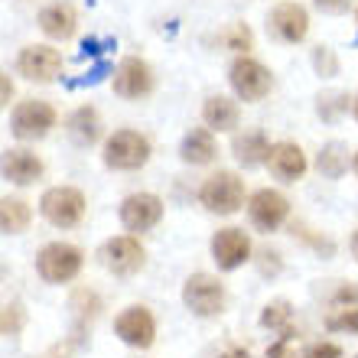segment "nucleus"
I'll list each match as a JSON object with an SVG mask.
<instances>
[{
    "mask_svg": "<svg viewBox=\"0 0 358 358\" xmlns=\"http://www.w3.org/2000/svg\"><path fill=\"white\" fill-rule=\"evenodd\" d=\"M352 117H355V121H358V94H355V98H352Z\"/></svg>",
    "mask_w": 358,
    "mask_h": 358,
    "instance_id": "38",
    "label": "nucleus"
},
{
    "mask_svg": "<svg viewBox=\"0 0 358 358\" xmlns=\"http://www.w3.org/2000/svg\"><path fill=\"white\" fill-rule=\"evenodd\" d=\"M117 218L131 235H143L163 222V199L153 192H131L117 208Z\"/></svg>",
    "mask_w": 358,
    "mask_h": 358,
    "instance_id": "10",
    "label": "nucleus"
},
{
    "mask_svg": "<svg viewBox=\"0 0 358 358\" xmlns=\"http://www.w3.org/2000/svg\"><path fill=\"white\" fill-rule=\"evenodd\" d=\"M316 111H320L322 121H336L339 114L349 111V94H345V92H326V94H320Z\"/></svg>",
    "mask_w": 358,
    "mask_h": 358,
    "instance_id": "25",
    "label": "nucleus"
},
{
    "mask_svg": "<svg viewBox=\"0 0 358 358\" xmlns=\"http://www.w3.org/2000/svg\"><path fill=\"white\" fill-rule=\"evenodd\" d=\"M332 306H336V310H349V306H358V287H352V283L339 287V293L332 296Z\"/></svg>",
    "mask_w": 358,
    "mask_h": 358,
    "instance_id": "32",
    "label": "nucleus"
},
{
    "mask_svg": "<svg viewBox=\"0 0 358 358\" xmlns=\"http://www.w3.org/2000/svg\"><path fill=\"white\" fill-rule=\"evenodd\" d=\"M326 329L329 332H358V306H349V310H332L329 320H326Z\"/></svg>",
    "mask_w": 358,
    "mask_h": 358,
    "instance_id": "28",
    "label": "nucleus"
},
{
    "mask_svg": "<svg viewBox=\"0 0 358 358\" xmlns=\"http://www.w3.org/2000/svg\"><path fill=\"white\" fill-rule=\"evenodd\" d=\"M199 202L212 215H235L245 206V182L231 170H218L199 186Z\"/></svg>",
    "mask_w": 358,
    "mask_h": 358,
    "instance_id": "2",
    "label": "nucleus"
},
{
    "mask_svg": "<svg viewBox=\"0 0 358 358\" xmlns=\"http://www.w3.org/2000/svg\"><path fill=\"white\" fill-rule=\"evenodd\" d=\"M101 264L114 273V277H134L147 264V251L134 235H117L108 238L101 245Z\"/></svg>",
    "mask_w": 358,
    "mask_h": 358,
    "instance_id": "9",
    "label": "nucleus"
},
{
    "mask_svg": "<svg viewBox=\"0 0 358 358\" xmlns=\"http://www.w3.org/2000/svg\"><path fill=\"white\" fill-rule=\"evenodd\" d=\"M267 29H271L273 36L280 39V43H303L306 33H310V13L303 3H293V0H280L277 7L267 13Z\"/></svg>",
    "mask_w": 358,
    "mask_h": 358,
    "instance_id": "14",
    "label": "nucleus"
},
{
    "mask_svg": "<svg viewBox=\"0 0 358 358\" xmlns=\"http://www.w3.org/2000/svg\"><path fill=\"white\" fill-rule=\"evenodd\" d=\"M29 222H33V208H29L27 199H17V196H7L0 202V228L7 235H20L27 231Z\"/></svg>",
    "mask_w": 358,
    "mask_h": 358,
    "instance_id": "23",
    "label": "nucleus"
},
{
    "mask_svg": "<svg viewBox=\"0 0 358 358\" xmlns=\"http://www.w3.org/2000/svg\"><path fill=\"white\" fill-rule=\"evenodd\" d=\"M222 358H251V355H248L245 349H231V352H225V355H222Z\"/></svg>",
    "mask_w": 358,
    "mask_h": 358,
    "instance_id": "35",
    "label": "nucleus"
},
{
    "mask_svg": "<svg viewBox=\"0 0 358 358\" xmlns=\"http://www.w3.org/2000/svg\"><path fill=\"white\" fill-rule=\"evenodd\" d=\"M43 170L46 166L33 150H23V147H7L3 150V179L13 182V186H33L43 176Z\"/></svg>",
    "mask_w": 358,
    "mask_h": 358,
    "instance_id": "17",
    "label": "nucleus"
},
{
    "mask_svg": "<svg viewBox=\"0 0 358 358\" xmlns=\"http://www.w3.org/2000/svg\"><path fill=\"white\" fill-rule=\"evenodd\" d=\"M39 215L52 228H76L85 218V196L76 186H52L39 199Z\"/></svg>",
    "mask_w": 358,
    "mask_h": 358,
    "instance_id": "5",
    "label": "nucleus"
},
{
    "mask_svg": "<svg viewBox=\"0 0 358 358\" xmlns=\"http://www.w3.org/2000/svg\"><path fill=\"white\" fill-rule=\"evenodd\" d=\"M306 166H310V163H306V153H303L300 143H293V141L271 143L267 170H271L273 179H280V182H296V179H303Z\"/></svg>",
    "mask_w": 358,
    "mask_h": 358,
    "instance_id": "16",
    "label": "nucleus"
},
{
    "mask_svg": "<svg viewBox=\"0 0 358 358\" xmlns=\"http://www.w3.org/2000/svg\"><path fill=\"white\" fill-rule=\"evenodd\" d=\"M208 248H212V261L218 264V271H238L251 261V238L245 235V228H218Z\"/></svg>",
    "mask_w": 358,
    "mask_h": 358,
    "instance_id": "12",
    "label": "nucleus"
},
{
    "mask_svg": "<svg viewBox=\"0 0 358 358\" xmlns=\"http://www.w3.org/2000/svg\"><path fill=\"white\" fill-rule=\"evenodd\" d=\"M20 326H23V313H20V303H13V306H3V332H7V336H17Z\"/></svg>",
    "mask_w": 358,
    "mask_h": 358,
    "instance_id": "31",
    "label": "nucleus"
},
{
    "mask_svg": "<svg viewBox=\"0 0 358 358\" xmlns=\"http://www.w3.org/2000/svg\"><path fill=\"white\" fill-rule=\"evenodd\" d=\"M218 157V143L208 127H192L179 143V160L189 166H208Z\"/></svg>",
    "mask_w": 358,
    "mask_h": 358,
    "instance_id": "20",
    "label": "nucleus"
},
{
    "mask_svg": "<svg viewBox=\"0 0 358 358\" xmlns=\"http://www.w3.org/2000/svg\"><path fill=\"white\" fill-rule=\"evenodd\" d=\"M290 215V199L277 192V189H257L255 196L248 199V218L257 231H277Z\"/></svg>",
    "mask_w": 358,
    "mask_h": 358,
    "instance_id": "13",
    "label": "nucleus"
},
{
    "mask_svg": "<svg viewBox=\"0 0 358 358\" xmlns=\"http://www.w3.org/2000/svg\"><path fill=\"white\" fill-rule=\"evenodd\" d=\"M355 358H358V355H355Z\"/></svg>",
    "mask_w": 358,
    "mask_h": 358,
    "instance_id": "41",
    "label": "nucleus"
},
{
    "mask_svg": "<svg viewBox=\"0 0 358 358\" xmlns=\"http://www.w3.org/2000/svg\"><path fill=\"white\" fill-rule=\"evenodd\" d=\"M56 127V108L49 101H20L10 114V134L17 141H43L49 131Z\"/></svg>",
    "mask_w": 358,
    "mask_h": 358,
    "instance_id": "7",
    "label": "nucleus"
},
{
    "mask_svg": "<svg viewBox=\"0 0 358 358\" xmlns=\"http://www.w3.org/2000/svg\"><path fill=\"white\" fill-rule=\"evenodd\" d=\"M114 332L131 349H150L153 339H157V320H153V313L147 306H127L114 320Z\"/></svg>",
    "mask_w": 358,
    "mask_h": 358,
    "instance_id": "15",
    "label": "nucleus"
},
{
    "mask_svg": "<svg viewBox=\"0 0 358 358\" xmlns=\"http://www.w3.org/2000/svg\"><path fill=\"white\" fill-rule=\"evenodd\" d=\"M261 322H264L267 329H280L283 336H290V329H287V322H290V303L287 300H273L264 306V316H261Z\"/></svg>",
    "mask_w": 358,
    "mask_h": 358,
    "instance_id": "26",
    "label": "nucleus"
},
{
    "mask_svg": "<svg viewBox=\"0 0 358 358\" xmlns=\"http://www.w3.org/2000/svg\"><path fill=\"white\" fill-rule=\"evenodd\" d=\"M62 69H66V59L62 52L52 46H23L17 56V72L27 82H36V85H52L56 78H62Z\"/></svg>",
    "mask_w": 358,
    "mask_h": 358,
    "instance_id": "8",
    "label": "nucleus"
},
{
    "mask_svg": "<svg viewBox=\"0 0 358 358\" xmlns=\"http://www.w3.org/2000/svg\"><path fill=\"white\" fill-rule=\"evenodd\" d=\"M313 66H316V72H320V76H336V72H339V59L332 56V49L329 46H316L313 49Z\"/></svg>",
    "mask_w": 358,
    "mask_h": 358,
    "instance_id": "29",
    "label": "nucleus"
},
{
    "mask_svg": "<svg viewBox=\"0 0 358 358\" xmlns=\"http://www.w3.org/2000/svg\"><path fill=\"white\" fill-rule=\"evenodd\" d=\"M352 173H355V176H358V153H355V157H352Z\"/></svg>",
    "mask_w": 358,
    "mask_h": 358,
    "instance_id": "39",
    "label": "nucleus"
},
{
    "mask_svg": "<svg viewBox=\"0 0 358 358\" xmlns=\"http://www.w3.org/2000/svg\"><path fill=\"white\" fill-rule=\"evenodd\" d=\"M352 255H355V261H358V231L352 235Z\"/></svg>",
    "mask_w": 358,
    "mask_h": 358,
    "instance_id": "37",
    "label": "nucleus"
},
{
    "mask_svg": "<svg viewBox=\"0 0 358 358\" xmlns=\"http://www.w3.org/2000/svg\"><path fill=\"white\" fill-rule=\"evenodd\" d=\"M355 23H358V10H355Z\"/></svg>",
    "mask_w": 358,
    "mask_h": 358,
    "instance_id": "40",
    "label": "nucleus"
},
{
    "mask_svg": "<svg viewBox=\"0 0 358 358\" xmlns=\"http://www.w3.org/2000/svg\"><path fill=\"white\" fill-rule=\"evenodd\" d=\"M39 29L46 33L49 39H59V43H66V39L76 36V27H78V17H76V7L72 3H49V7L39 10Z\"/></svg>",
    "mask_w": 358,
    "mask_h": 358,
    "instance_id": "19",
    "label": "nucleus"
},
{
    "mask_svg": "<svg viewBox=\"0 0 358 358\" xmlns=\"http://www.w3.org/2000/svg\"><path fill=\"white\" fill-rule=\"evenodd\" d=\"M202 121H206V127L212 134H231L241 124V108L228 94H212L202 104Z\"/></svg>",
    "mask_w": 358,
    "mask_h": 358,
    "instance_id": "18",
    "label": "nucleus"
},
{
    "mask_svg": "<svg viewBox=\"0 0 358 358\" xmlns=\"http://www.w3.org/2000/svg\"><path fill=\"white\" fill-rule=\"evenodd\" d=\"M303 358H342V349L336 342H313L310 349L303 352Z\"/></svg>",
    "mask_w": 358,
    "mask_h": 358,
    "instance_id": "30",
    "label": "nucleus"
},
{
    "mask_svg": "<svg viewBox=\"0 0 358 358\" xmlns=\"http://www.w3.org/2000/svg\"><path fill=\"white\" fill-rule=\"evenodd\" d=\"M85 264V255L82 248L69 245V241H49V245L39 248L36 255V273L46 283H69L82 273Z\"/></svg>",
    "mask_w": 358,
    "mask_h": 358,
    "instance_id": "4",
    "label": "nucleus"
},
{
    "mask_svg": "<svg viewBox=\"0 0 358 358\" xmlns=\"http://www.w3.org/2000/svg\"><path fill=\"white\" fill-rule=\"evenodd\" d=\"M228 85H231L238 101L257 104L271 94L273 76L264 62H257V59H251V56H238L235 62L228 66Z\"/></svg>",
    "mask_w": 358,
    "mask_h": 358,
    "instance_id": "3",
    "label": "nucleus"
},
{
    "mask_svg": "<svg viewBox=\"0 0 358 358\" xmlns=\"http://www.w3.org/2000/svg\"><path fill=\"white\" fill-rule=\"evenodd\" d=\"M231 153H235V160L248 170H255V166H267V157H271V141H267L261 131H245L238 134L235 141H231Z\"/></svg>",
    "mask_w": 358,
    "mask_h": 358,
    "instance_id": "22",
    "label": "nucleus"
},
{
    "mask_svg": "<svg viewBox=\"0 0 358 358\" xmlns=\"http://www.w3.org/2000/svg\"><path fill=\"white\" fill-rule=\"evenodd\" d=\"M218 39H222L228 49H235L238 56H248V49H251V29H248L245 23H231Z\"/></svg>",
    "mask_w": 358,
    "mask_h": 358,
    "instance_id": "27",
    "label": "nucleus"
},
{
    "mask_svg": "<svg viewBox=\"0 0 358 358\" xmlns=\"http://www.w3.org/2000/svg\"><path fill=\"white\" fill-rule=\"evenodd\" d=\"M267 358H303V355H296V352H293L290 336H280V342H277V345L267 352Z\"/></svg>",
    "mask_w": 358,
    "mask_h": 358,
    "instance_id": "33",
    "label": "nucleus"
},
{
    "mask_svg": "<svg viewBox=\"0 0 358 358\" xmlns=\"http://www.w3.org/2000/svg\"><path fill=\"white\" fill-rule=\"evenodd\" d=\"M111 85L114 94L124 98V101H141V98H147L153 92V69L141 56H127L114 69Z\"/></svg>",
    "mask_w": 358,
    "mask_h": 358,
    "instance_id": "11",
    "label": "nucleus"
},
{
    "mask_svg": "<svg viewBox=\"0 0 358 358\" xmlns=\"http://www.w3.org/2000/svg\"><path fill=\"white\" fill-rule=\"evenodd\" d=\"M182 303L192 316H202V320H212L225 310V283L212 277V273H192L182 283Z\"/></svg>",
    "mask_w": 358,
    "mask_h": 358,
    "instance_id": "6",
    "label": "nucleus"
},
{
    "mask_svg": "<svg viewBox=\"0 0 358 358\" xmlns=\"http://www.w3.org/2000/svg\"><path fill=\"white\" fill-rule=\"evenodd\" d=\"M10 94H13V85H10V78L3 76V101H10Z\"/></svg>",
    "mask_w": 358,
    "mask_h": 358,
    "instance_id": "36",
    "label": "nucleus"
},
{
    "mask_svg": "<svg viewBox=\"0 0 358 358\" xmlns=\"http://www.w3.org/2000/svg\"><path fill=\"white\" fill-rule=\"evenodd\" d=\"M150 141H147V134L141 131H131V127H121V131H114L101 147V160L108 170L114 173H134V170H143L147 163H150Z\"/></svg>",
    "mask_w": 358,
    "mask_h": 358,
    "instance_id": "1",
    "label": "nucleus"
},
{
    "mask_svg": "<svg viewBox=\"0 0 358 358\" xmlns=\"http://www.w3.org/2000/svg\"><path fill=\"white\" fill-rule=\"evenodd\" d=\"M313 3L320 10H326V13H345L352 0H313Z\"/></svg>",
    "mask_w": 358,
    "mask_h": 358,
    "instance_id": "34",
    "label": "nucleus"
},
{
    "mask_svg": "<svg viewBox=\"0 0 358 358\" xmlns=\"http://www.w3.org/2000/svg\"><path fill=\"white\" fill-rule=\"evenodd\" d=\"M316 170H320L326 179H339L342 173L349 170V157H345V147H342V143H326V147L320 150Z\"/></svg>",
    "mask_w": 358,
    "mask_h": 358,
    "instance_id": "24",
    "label": "nucleus"
},
{
    "mask_svg": "<svg viewBox=\"0 0 358 358\" xmlns=\"http://www.w3.org/2000/svg\"><path fill=\"white\" fill-rule=\"evenodd\" d=\"M66 131H69V137H72V143H78V147L98 143L101 141V114H98V108H92V104L76 108V111L69 114Z\"/></svg>",
    "mask_w": 358,
    "mask_h": 358,
    "instance_id": "21",
    "label": "nucleus"
}]
</instances>
